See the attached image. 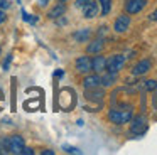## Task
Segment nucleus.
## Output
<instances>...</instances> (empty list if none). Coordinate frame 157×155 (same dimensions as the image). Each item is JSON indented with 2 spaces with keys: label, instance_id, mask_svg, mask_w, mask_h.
Wrapping results in <instances>:
<instances>
[{
  "label": "nucleus",
  "instance_id": "f257e3e1",
  "mask_svg": "<svg viewBox=\"0 0 157 155\" xmlns=\"http://www.w3.org/2000/svg\"><path fill=\"white\" fill-rule=\"evenodd\" d=\"M108 118L112 123L115 125H123V123H128L132 120V108L127 106V108H113L110 110Z\"/></svg>",
  "mask_w": 157,
  "mask_h": 155
},
{
  "label": "nucleus",
  "instance_id": "f03ea898",
  "mask_svg": "<svg viewBox=\"0 0 157 155\" xmlns=\"http://www.w3.org/2000/svg\"><path fill=\"white\" fill-rule=\"evenodd\" d=\"M147 128H149V125H147V118L144 116V115L135 116L132 120V125H130V131H132L133 135H137V137H142L147 131Z\"/></svg>",
  "mask_w": 157,
  "mask_h": 155
},
{
  "label": "nucleus",
  "instance_id": "7ed1b4c3",
  "mask_svg": "<svg viewBox=\"0 0 157 155\" xmlns=\"http://www.w3.org/2000/svg\"><path fill=\"white\" fill-rule=\"evenodd\" d=\"M125 66V56H122V54H115V56H112L110 59H106V67L105 69L108 71V73H118L122 67Z\"/></svg>",
  "mask_w": 157,
  "mask_h": 155
},
{
  "label": "nucleus",
  "instance_id": "20e7f679",
  "mask_svg": "<svg viewBox=\"0 0 157 155\" xmlns=\"http://www.w3.org/2000/svg\"><path fill=\"white\" fill-rule=\"evenodd\" d=\"M59 106L66 111H69L75 106V93H73L71 89L66 88V89H63L61 93H59Z\"/></svg>",
  "mask_w": 157,
  "mask_h": 155
},
{
  "label": "nucleus",
  "instance_id": "39448f33",
  "mask_svg": "<svg viewBox=\"0 0 157 155\" xmlns=\"http://www.w3.org/2000/svg\"><path fill=\"white\" fill-rule=\"evenodd\" d=\"M150 67H152V61H150V59H142V61H139V62L133 66L132 74H133V76H142V74L149 73Z\"/></svg>",
  "mask_w": 157,
  "mask_h": 155
},
{
  "label": "nucleus",
  "instance_id": "423d86ee",
  "mask_svg": "<svg viewBox=\"0 0 157 155\" xmlns=\"http://www.w3.org/2000/svg\"><path fill=\"white\" fill-rule=\"evenodd\" d=\"M83 9V15L86 17V19H93V17L98 15V2H86L85 5L81 7Z\"/></svg>",
  "mask_w": 157,
  "mask_h": 155
},
{
  "label": "nucleus",
  "instance_id": "0eeeda50",
  "mask_svg": "<svg viewBox=\"0 0 157 155\" xmlns=\"http://www.w3.org/2000/svg\"><path fill=\"white\" fill-rule=\"evenodd\" d=\"M145 3H147L145 0H128L125 3V10L127 13H139L145 7Z\"/></svg>",
  "mask_w": 157,
  "mask_h": 155
},
{
  "label": "nucleus",
  "instance_id": "6e6552de",
  "mask_svg": "<svg viewBox=\"0 0 157 155\" xmlns=\"http://www.w3.org/2000/svg\"><path fill=\"white\" fill-rule=\"evenodd\" d=\"M76 69L79 71V73H88V71H91V59H90L88 56H81L76 59Z\"/></svg>",
  "mask_w": 157,
  "mask_h": 155
},
{
  "label": "nucleus",
  "instance_id": "1a4fd4ad",
  "mask_svg": "<svg viewBox=\"0 0 157 155\" xmlns=\"http://www.w3.org/2000/svg\"><path fill=\"white\" fill-rule=\"evenodd\" d=\"M128 25H130V17L128 15H120V17H117L113 29H115L117 32H125V30L128 29Z\"/></svg>",
  "mask_w": 157,
  "mask_h": 155
},
{
  "label": "nucleus",
  "instance_id": "9d476101",
  "mask_svg": "<svg viewBox=\"0 0 157 155\" xmlns=\"http://www.w3.org/2000/svg\"><path fill=\"white\" fill-rule=\"evenodd\" d=\"M100 84H101V78H100L98 74H91V76H86L85 79H83V86H85L86 89L98 88Z\"/></svg>",
  "mask_w": 157,
  "mask_h": 155
},
{
  "label": "nucleus",
  "instance_id": "9b49d317",
  "mask_svg": "<svg viewBox=\"0 0 157 155\" xmlns=\"http://www.w3.org/2000/svg\"><path fill=\"white\" fill-rule=\"evenodd\" d=\"M106 67V57L103 56H95L91 61V69L95 71V73H101V71H105Z\"/></svg>",
  "mask_w": 157,
  "mask_h": 155
},
{
  "label": "nucleus",
  "instance_id": "f8f14e48",
  "mask_svg": "<svg viewBox=\"0 0 157 155\" xmlns=\"http://www.w3.org/2000/svg\"><path fill=\"white\" fill-rule=\"evenodd\" d=\"M64 13H66L64 3H58L56 7H52V9L49 10V17H51V19H59V17H63Z\"/></svg>",
  "mask_w": 157,
  "mask_h": 155
},
{
  "label": "nucleus",
  "instance_id": "ddd939ff",
  "mask_svg": "<svg viewBox=\"0 0 157 155\" xmlns=\"http://www.w3.org/2000/svg\"><path fill=\"white\" fill-rule=\"evenodd\" d=\"M103 46H105L103 39H96V40H93V42L90 44L86 51H88V54H98V52H101Z\"/></svg>",
  "mask_w": 157,
  "mask_h": 155
},
{
  "label": "nucleus",
  "instance_id": "4468645a",
  "mask_svg": "<svg viewBox=\"0 0 157 155\" xmlns=\"http://www.w3.org/2000/svg\"><path fill=\"white\" fill-rule=\"evenodd\" d=\"M90 29H81V30H78V32H75V40L76 42H86V40L90 39Z\"/></svg>",
  "mask_w": 157,
  "mask_h": 155
},
{
  "label": "nucleus",
  "instance_id": "2eb2a0df",
  "mask_svg": "<svg viewBox=\"0 0 157 155\" xmlns=\"http://www.w3.org/2000/svg\"><path fill=\"white\" fill-rule=\"evenodd\" d=\"M86 98L93 101H101L103 100V91H96V88L93 89H86Z\"/></svg>",
  "mask_w": 157,
  "mask_h": 155
},
{
  "label": "nucleus",
  "instance_id": "dca6fc26",
  "mask_svg": "<svg viewBox=\"0 0 157 155\" xmlns=\"http://www.w3.org/2000/svg\"><path fill=\"white\" fill-rule=\"evenodd\" d=\"M115 79H117V74L115 73H108V71H106V74L101 78V84H103V86H112V84L115 83Z\"/></svg>",
  "mask_w": 157,
  "mask_h": 155
},
{
  "label": "nucleus",
  "instance_id": "f3484780",
  "mask_svg": "<svg viewBox=\"0 0 157 155\" xmlns=\"http://www.w3.org/2000/svg\"><path fill=\"white\" fill-rule=\"evenodd\" d=\"M98 3L101 5V15H108L112 10V0H98Z\"/></svg>",
  "mask_w": 157,
  "mask_h": 155
},
{
  "label": "nucleus",
  "instance_id": "a211bd4d",
  "mask_svg": "<svg viewBox=\"0 0 157 155\" xmlns=\"http://www.w3.org/2000/svg\"><path fill=\"white\" fill-rule=\"evenodd\" d=\"M142 88L145 91H155L157 89V81L155 79H147V81H144Z\"/></svg>",
  "mask_w": 157,
  "mask_h": 155
},
{
  "label": "nucleus",
  "instance_id": "6ab92c4d",
  "mask_svg": "<svg viewBox=\"0 0 157 155\" xmlns=\"http://www.w3.org/2000/svg\"><path fill=\"white\" fill-rule=\"evenodd\" d=\"M22 19H24L25 22H29V24H37L39 17H36V15H31V13H25V10H22Z\"/></svg>",
  "mask_w": 157,
  "mask_h": 155
},
{
  "label": "nucleus",
  "instance_id": "aec40b11",
  "mask_svg": "<svg viewBox=\"0 0 157 155\" xmlns=\"http://www.w3.org/2000/svg\"><path fill=\"white\" fill-rule=\"evenodd\" d=\"M64 152H68V153H79V148H76V147H68V145H64Z\"/></svg>",
  "mask_w": 157,
  "mask_h": 155
},
{
  "label": "nucleus",
  "instance_id": "412c9836",
  "mask_svg": "<svg viewBox=\"0 0 157 155\" xmlns=\"http://www.w3.org/2000/svg\"><path fill=\"white\" fill-rule=\"evenodd\" d=\"M10 61H12V54H9L7 59L4 61V71H7V69H9V66H10Z\"/></svg>",
  "mask_w": 157,
  "mask_h": 155
},
{
  "label": "nucleus",
  "instance_id": "4be33fe9",
  "mask_svg": "<svg viewBox=\"0 0 157 155\" xmlns=\"http://www.w3.org/2000/svg\"><path fill=\"white\" fill-rule=\"evenodd\" d=\"M10 7V2L9 0H0V9L4 10V9H9Z\"/></svg>",
  "mask_w": 157,
  "mask_h": 155
},
{
  "label": "nucleus",
  "instance_id": "5701e85b",
  "mask_svg": "<svg viewBox=\"0 0 157 155\" xmlns=\"http://www.w3.org/2000/svg\"><path fill=\"white\" fill-rule=\"evenodd\" d=\"M5 19H7V15H5L4 10L0 9V24H4V22H5Z\"/></svg>",
  "mask_w": 157,
  "mask_h": 155
},
{
  "label": "nucleus",
  "instance_id": "b1692460",
  "mask_svg": "<svg viewBox=\"0 0 157 155\" xmlns=\"http://www.w3.org/2000/svg\"><path fill=\"white\" fill-rule=\"evenodd\" d=\"M149 19H150V20H154V22H157V9L154 10V12L150 13V15H149Z\"/></svg>",
  "mask_w": 157,
  "mask_h": 155
},
{
  "label": "nucleus",
  "instance_id": "393cba45",
  "mask_svg": "<svg viewBox=\"0 0 157 155\" xmlns=\"http://www.w3.org/2000/svg\"><path fill=\"white\" fill-rule=\"evenodd\" d=\"M4 108V91L0 89V110Z\"/></svg>",
  "mask_w": 157,
  "mask_h": 155
},
{
  "label": "nucleus",
  "instance_id": "a878e982",
  "mask_svg": "<svg viewBox=\"0 0 157 155\" xmlns=\"http://www.w3.org/2000/svg\"><path fill=\"white\" fill-rule=\"evenodd\" d=\"M86 2H90V0H76V7H83Z\"/></svg>",
  "mask_w": 157,
  "mask_h": 155
},
{
  "label": "nucleus",
  "instance_id": "bb28decb",
  "mask_svg": "<svg viewBox=\"0 0 157 155\" xmlns=\"http://www.w3.org/2000/svg\"><path fill=\"white\" fill-rule=\"evenodd\" d=\"M22 153H24V155H25V153H27V155H32L34 152H32V148H25V147H24V150H22Z\"/></svg>",
  "mask_w": 157,
  "mask_h": 155
},
{
  "label": "nucleus",
  "instance_id": "cd10ccee",
  "mask_svg": "<svg viewBox=\"0 0 157 155\" xmlns=\"http://www.w3.org/2000/svg\"><path fill=\"white\" fill-rule=\"evenodd\" d=\"M48 2H49V0H37V3H39V5H41V7L48 5Z\"/></svg>",
  "mask_w": 157,
  "mask_h": 155
},
{
  "label": "nucleus",
  "instance_id": "c85d7f7f",
  "mask_svg": "<svg viewBox=\"0 0 157 155\" xmlns=\"http://www.w3.org/2000/svg\"><path fill=\"white\" fill-rule=\"evenodd\" d=\"M54 76H56V78H61V76H63V71H61V69H58V71L54 73Z\"/></svg>",
  "mask_w": 157,
  "mask_h": 155
},
{
  "label": "nucleus",
  "instance_id": "c756f323",
  "mask_svg": "<svg viewBox=\"0 0 157 155\" xmlns=\"http://www.w3.org/2000/svg\"><path fill=\"white\" fill-rule=\"evenodd\" d=\"M52 153H54L52 150H44V152H42V155H52Z\"/></svg>",
  "mask_w": 157,
  "mask_h": 155
},
{
  "label": "nucleus",
  "instance_id": "7c9ffc66",
  "mask_svg": "<svg viewBox=\"0 0 157 155\" xmlns=\"http://www.w3.org/2000/svg\"><path fill=\"white\" fill-rule=\"evenodd\" d=\"M154 106H155V110H157V98H154Z\"/></svg>",
  "mask_w": 157,
  "mask_h": 155
},
{
  "label": "nucleus",
  "instance_id": "2f4dec72",
  "mask_svg": "<svg viewBox=\"0 0 157 155\" xmlns=\"http://www.w3.org/2000/svg\"><path fill=\"white\" fill-rule=\"evenodd\" d=\"M59 2H64V0H59Z\"/></svg>",
  "mask_w": 157,
  "mask_h": 155
},
{
  "label": "nucleus",
  "instance_id": "473e14b6",
  "mask_svg": "<svg viewBox=\"0 0 157 155\" xmlns=\"http://www.w3.org/2000/svg\"><path fill=\"white\" fill-rule=\"evenodd\" d=\"M17 2H21V0H17Z\"/></svg>",
  "mask_w": 157,
  "mask_h": 155
}]
</instances>
